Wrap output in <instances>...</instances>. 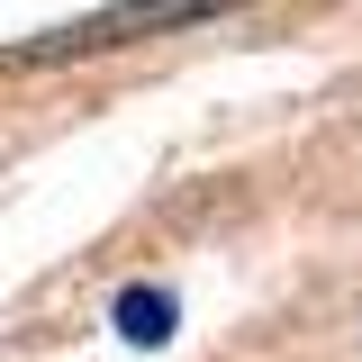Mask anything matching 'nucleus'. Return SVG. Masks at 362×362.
Listing matches in <instances>:
<instances>
[{"instance_id": "obj_2", "label": "nucleus", "mask_w": 362, "mask_h": 362, "mask_svg": "<svg viewBox=\"0 0 362 362\" xmlns=\"http://www.w3.org/2000/svg\"><path fill=\"white\" fill-rule=\"evenodd\" d=\"M118 317H127V335H136V344H154V335H163V317H173V299H127Z\"/></svg>"}, {"instance_id": "obj_1", "label": "nucleus", "mask_w": 362, "mask_h": 362, "mask_svg": "<svg viewBox=\"0 0 362 362\" xmlns=\"http://www.w3.org/2000/svg\"><path fill=\"white\" fill-rule=\"evenodd\" d=\"M235 0H118V9H100V18H73V28H54L37 37L18 64H64V54H109V45H136V37H163V28H190V18H218Z\"/></svg>"}]
</instances>
